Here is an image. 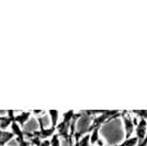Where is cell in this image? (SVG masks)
<instances>
[{"instance_id": "8fae6325", "label": "cell", "mask_w": 147, "mask_h": 146, "mask_svg": "<svg viewBox=\"0 0 147 146\" xmlns=\"http://www.w3.org/2000/svg\"><path fill=\"white\" fill-rule=\"evenodd\" d=\"M138 146H147V132H146V135H145V137H144V140H143V142H142V143Z\"/></svg>"}, {"instance_id": "7c38bea8", "label": "cell", "mask_w": 147, "mask_h": 146, "mask_svg": "<svg viewBox=\"0 0 147 146\" xmlns=\"http://www.w3.org/2000/svg\"><path fill=\"white\" fill-rule=\"evenodd\" d=\"M74 146H79V145H78V140H75V143H74Z\"/></svg>"}, {"instance_id": "6da1fadb", "label": "cell", "mask_w": 147, "mask_h": 146, "mask_svg": "<svg viewBox=\"0 0 147 146\" xmlns=\"http://www.w3.org/2000/svg\"><path fill=\"white\" fill-rule=\"evenodd\" d=\"M121 118L123 120V125L125 131V139H129L133 136L135 126L138 120H136V116H133L129 111H121Z\"/></svg>"}, {"instance_id": "30bf717a", "label": "cell", "mask_w": 147, "mask_h": 146, "mask_svg": "<svg viewBox=\"0 0 147 146\" xmlns=\"http://www.w3.org/2000/svg\"><path fill=\"white\" fill-rule=\"evenodd\" d=\"M40 146H51V141L49 140H43L41 142Z\"/></svg>"}, {"instance_id": "7a4b0ae2", "label": "cell", "mask_w": 147, "mask_h": 146, "mask_svg": "<svg viewBox=\"0 0 147 146\" xmlns=\"http://www.w3.org/2000/svg\"><path fill=\"white\" fill-rule=\"evenodd\" d=\"M134 132H135V137L137 139V141H138V145H140L142 142H143V140H144V137H145L146 132H147V121L146 120L140 119V120L137 121L136 126H135Z\"/></svg>"}, {"instance_id": "277c9868", "label": "cell", "mask_w": 147, "mask_h": 146, "mask_svg": "<svg viewBox=\"0 0 147 146\" xmlns=\"http://www.w3.org/2000/svg\"><path fill=\"white\" fill-rule=\"evenodd\" d=\"M47 116H49V122H51V128H56V125L58 124V118H59V111L57 110H49Z\"/></svg>"}, {"instance_id": "3957f363", "label": "cell", "mask_w": 147, "mask_h": 146, "mask_svg": "<svg viewBox=\"0 0 147 146\" xmlns=\"http://www.w3.org/2000/svg\"><path fill=\"white\" fill-rule=\"evenodd\" d=\"M12 139H14V134L12 132L0 130V146H6Z\"/></svg>"}, {"instance_id": "5b68a950", "label": "cell", "mask_w": 147, "mask_h": 146, "mask_svg": "<svg viewBox=\"0 0 147 146\" xmlns=\"http://www.w3.org/2000/svg\"><path fill=\"white\" fill-rule=\"evenodd\" d=\"M99 131H100V128H93L91 132H90V146H94L97 141L100 139V135H99Z\"/></svg>"}, {"instance_id": "52a82bcc", "label": "cell", "mask_w": 147, "mask_h": 146, "mask_svg": "<svg viewBox=\"0 0 147 146\" xmlns=\"http://www.w3.org/2000/svg\"><path fill=\"white\" fill-rule=\"evenodd\" d=\"M133 116H135L138 119H143V120H146L147 121V110H133V111H129Z\"/></svg>"}, {"instance_id": "8992f818", "label": "cell", "mask_w": 147, "mask_h": 146, "mask_svg": "<svg viewBox=\"0 0 147 146\" xmlns=\"http://www.w3.org/2000/svg\"><path fill=\"white\" fill-rule=\"evenodd\" d=\"M136 145H138V141H137V139L135 136H132L129 139H125L121 144L114 146H136Z\"/></svg>"}, {"instance_id": "ba28073f", "label": "cell", "mask_w": 147, "mask_h": 146, "mask_svg": "<svg viewBox=\"0 0 147 146\" xmlns=\"http://www.w3.org/2000/svg\"><path fill=\"white\" fill-rule=\"evenodd\" d=\"M79 146H90V134H86L78 140Z\"/></svg>"}, {"instance_id": "9c48e42d", "label": "cell", "mask_w": 147, "mask_h": 146, "mask_svg": "<svg viewBox=\"0 0 147 146\" xmlns=\"http://www.w3.org/2000/svg\"><path fill=\"white\" fill-rule=\"evenodd\" d=\"M94 146H105V142H104L103 139H99L98 141H97V143H96V145Z\"/></svg>"}]
</instances>
